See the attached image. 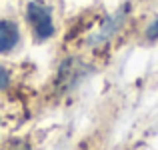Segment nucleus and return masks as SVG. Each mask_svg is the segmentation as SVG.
<instances>
[{
  "mask_svg": "<svg viewBox=\"0 0 158 150\" xmlns=\"http://www.w3.org/2000/svg\"><path fill=\"white\" fill-rule=\"evenodd\" d=\"M26 20L34 30V36L38 40H46L54 34L52 10L40 0H32L26 6Z\"/></svg>",
  "mask_w": 158,
  "mask_h": 150,
  "instance_id": "obj_1",
  "label": "nucleus"
},
{
  "mask_svg": "<svg viewBox=\"0 0 158 150\" xmlns=\"http://www.w3.org/2000/svg\"><path fill=\"white\" fill-rule=\"evenodd\" d=\"M20 40V32L18 26L10 20H0V52L6 54L18 44Z\"/></svg>",
  "mask_w": 158,
  "mask_h": 150,
  "instance_id": "obj_2",
  "label": "nucleus"
},
{
  "mask_svg": "<svg viewBox=\"0 0 158 150\" xmlns=\"http://www.w3.org/2000/svg\"><path fill=\"white\" fill-rule=\"evenodd\" d=\"M124 16H126V8H122V10L118 12V14H114V16H110V18H106V22L102 24V28H100V32H98L96 36H94L90 42H104V40H108L112 34H114L116 30H118L120 26H122V22H124Z\"/></svg>",
  "mask_w": 158,
  "mask_h": 150,
  "instance_id": "obj_3",
  "label": "nucleus"
},
{
  "mask_svg": "<svg viewBox=\"0 0 158 150\" xmlns=\"http://www.w3.org/2000/svg\"><path fill=\"white\" fill-rule=\"evenodd\" d=\"M2 150H30V144H28L26 140L14 138V140H10V142H8Z\"/></svg>",
  "mask_w": 158,
  "mask_h": 150,
  "instance_id": "obj_4",
  "label": "nucleus"
},
{
  "mask_svg": "<svg viewBox=\"0 0 158 150\" xmlns=\"http://www.w3.org/2000/svg\"><path fill=\"white\" fill-rule=\"evenodd\" d=\"M146 38H148V40H156V38H158V18L146 28Z\"/></svg>",
  "mask_w": 158,
  "mask_h": 150,
  "instance_id": "obj_5",
  "label": "nucleus"
},
{
  "mask_svg": "<svg viewBox=\"0 0 158 150\" xmlns=\"http://www.w3.org/2000/svg\"><path fill=\"white\" fill-rule=\"evenodd\" d=\"M8 84H10V74L0 66V90H6Z\"/></svg>",
  "mask_w": 158,
  "mask_h": 150,
  "instance_id": "obj_6",
  "label": "nucleus"
}]
</instances>
